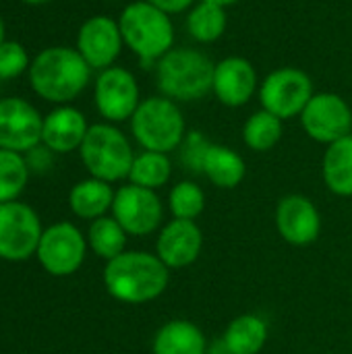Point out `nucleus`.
Instances as JSON below:
<instances>
[{
    "mask_svg": "<svg viewBox=\"0 0 352 354\" xmlns=\"http://www.w3.org/2000/svg\"><path fill=\"white\" fill-rule=\"evenodd\" d=\"M170 282V272L158 255L124 251L104 268V286L120 303L143 305L156 301Z\"/></svg>",
    "mask_w": 352,
    "mask_h": 354,
    "instance_id": "nucleus-1",
    "label": "nucleus"
},
{
    "mask_svg": "<svg viewBox=\"0 0 352 354\" xmlns=\"http://www.w3.org/2000/svg\"><path fill=\"white\" fill-rule=\"evenodd\" d=\"M91 71L77 48L52 46L31 60L29 83L39 97L54 104H68L85 91Z\"/></svg>",
    "mask_w": 352,
    "mask_h": 354,
    "instance_id": "nucleus-2",
    "label": "nucleus"
},
{
    "mask_svg": "<svg viewBox=\"0 0 352 354\" xmlns=\"http://www.w3.org/2000/svg\"><path fill=\"white\" fill-rule=\"evenodd\" d=\"M118 27L124 46L149 68L158 64L174 48V25L170 15L162 12L147 0H135L127 4L118 17Z\"/></svg>",
    "mask_w": 352,
    "mask_h": 354,
    "instance_id": "nucleus-3",
    "label": "nucleus"
},
{
    "mask_svg": "<svg viewBox=\"0 0 352 354\" xmlns=\"http://www.w3.org/2000/svg\"><path fill=\"white\" fill-rule=\"evenodd\" d=\"M216 62L197 48H172L156 64L160 95L174 102H197L212 93Z\"/></svg>",
    "mask_w": 352,
    "mask_h": 354,
    "instance_id": "nucleus-4",
    "label": "nucleus"
},
{
    "mask_svg": "<svg viewBox=\"0 0 352 354\" xmlns=\"http://www.w3.org/2000/svg\"><path fill=\"white\" fill-rule=\"evenodd\" d=\"M131 131L145 151L170 153L183 145L187 137V122L178 102L166 95H151L141 100L135 110Z\"/></svg>",
    "mask_w": 352,
    "mask_h": 354,
    "instance_id": "nucleus-5",
    "label": "nucleus"
},
{
    "mask_svg": "<svg viewBox=\"0 0 352 354\" xmlns=\"http://www.w3.org/2000/svg\"><path fill=\"white\" fill-rule=\"evenodd\" d=\"M83 166L93 178L116 183L129 178L135 153L127 135L116 129L112 122L91 124L81 147H79Z\"/></svg>",
    "mask_w": 352,
    "mask_h": 354,
    "instance_id": "nucleus-6",
    "label": "nucleus"
},
{
    "mask_svg": "<svg viewBox=\"0 0 352 354\" xmlns=\"http://www.w3.org/2000/svg\"><path fill=\"white\" fill-rule=\"evenodd\" d=\"M261 108L282 120L301 116L309 100L315 95L311 77L297 66H282L263 77L259 83Z\"/></svg>",
    "mask_w": 352,
    "mask_h": 354,
    "instance_id": "nucleus-7",
    "label": "nucleus"
},
{
    "mask_svg": "<svg viewBox=\"0 0 352 354\" xmlns=\"http://www.w3.org/2000/svg\"><path fill=\"white\" fill-rule=\"evenodd\" d=\"M41 234V222L29 205L21 201L0 203V259H29L35 255Z\"/></svg>",
    "mask_w": 352,
    "mask_h": 354,
    "instance_id": "nucleus-8",
    "label": "nucleus"
},
{
    "mask_svg": "<svg viewBox=\"0 0 352 354\" xmlns=\"http://www.w3.org/2000/svg\"><path fill=\"white\" fill-rule=\"evenodd\" d=\"M301 124L313 141L332 145L352 135V110L342 95L319 91L301 112Z\"/></svg>",
    "mask_w": 352,
    "mask_h": 354,
    "instance_id": "nucleus-9",
    "label": "nucleus"
},
{
    "mask_svg": "<svg viewBox=\"0 0 352 354\" xmlns=\"http://www.w3.org/2000/svg\"><path fill=\"white\" fill-rule=\"evenodd\" d=\"M93 102L98 112L108 122L131 120L141 104L135 75L122 66H110L100 71L93 83Z\"/></svg>",
    "mask_w": 352,
    "mask_h": 354,
    "instance_id": "nucleus-10",
    "label": "nucleus"
},
{
    "mask_svg": "<svg viewBox=\"0 0 352 354\" xmlns=\"http://www.w3.org/2000/svg\"><path fill=\"white\" fill-rule=\"evenodd\" d=\"M85 239L77 226L71 222H58L44 230L37 245V261L52 276L75 274L85 259Z\"/></svg>",
    "mask_w": 352,
    "mask_h": 354,
    "instance_id": "nucleus-11",
    "label": "nucleus"
},
{
    "mask_svg": "<svg viewBox=\"0 0 352 354\" xmlns=\"http://www.w3.org/2000/svg\"><path fill=\"white\" fill-rule=\"evenodd\" d=\"M112 218L127 234L147 236L162 224L164 207L156 191L129 183L114 193Z\"/></svg>",
    "mask_w": 352,
    "mask_h": 354,
    "instance_id": "nucleus-12",
    "label": "nucleus"
},
{
    "mask_svg": "<svg viewBox=\"0 0 352 354\" xmlns=\"http://www.w3.org/2000/svg\"><path fill=\"white\" fill-rule=\"evenodd\" d=\"M44 118L23 97L0 100V149L27 153L41 143Z\"/></svg>",
    "mask_w": 352,
    "mask_h": 354,
    "instance_id": "nucleus-13",
    "label": "nucleus"
},
{
    "mask_svg": "<svg viewBox=\"0 0 352 354\" xmlns=\"http://www.w3.org/2000/svg\"><path fill=\"white\" fill-rule=\"evenodd\" d=\"M122 46H124V41H122L118 21H114L106 15L89 17L79 27L77 52L95 71L114 66L116 58L122 52Z\"/></svg>",
    "mask_w": 352,
    "mask_h": 354,
    "instance_id": "nucleus-14",
    "label": "nucleus"
},
{
    "mask_svg": "<svg viewBox=\"0 0 352 354\" xmlns=\"http://www.w3.org/2000/svg\"><path fill=\"white\" fill-rule=\"evenodd\" d=\"M259 91V77L245 56H226L216 62L212 93L228 108H241Z\"/></svg>",
    "mask_w": 352,
    "mask_h": 354,
    "instance_id": "nucleus-15",
    "label": "nucleus"
},
{
    "mask_svg": "<svg viewBox=\"0 0 352 354\" xmlns=\"http://www.w3.org/2000/svg\"><path fill=\"white\" fill-rule=\"evenodd\" d=\"M276 228L286 243L307 247L317 241L322 218L311 199L303 195H286L276 207Z\"/></svg>",
    "mask_w": 352,
    "mask_h": 354,
    "instance_id": "nucleus-16",
    "label": "nucleus"
},
{
    "mask_svg": "<svg viewBox=\"0 0 352 354\" xmlns=\"http://www.w3.org/2000/svg\"><path fill=\"white\" fill-rule=\"evenodd\" d=\"M203 247L201 228L195 220H172L168 222L156 243V255L168 270L187 268L197 261Z\"/></svg>",
    "mask_w": 352,
    "mask_h": 354,
    "instance_id": "nucleus-17",
    "label": "nucleus"
},
{
    "mask_svg": "<svg viewBox=\"0 0 352 354\" xmlns=\"http://www.w3.org/2000/svg\"><path fill=\"white\" fill-rule=\"evenodd\" d=\"M89 124L85 114L73 106H58L44 118L41 143L54 153H71L81 147Z\"/></svg>",
    "mask_w": 352,
    "mask_h": 354,
    "instance_id": "nucleus-18",
    "label": "nucleus"
},
{
    "mask_svg": "<svg viewBox=\"0 0 352 354\" xmlns=\"http://www.w3.org/2000/svg\"><path fill=\"white\" fill-rule=\"evenodd\" d=\"M201 172L218 189H234L243 183L247 174V164L234 149L212 143L205 151Z\"/></svg>",
    "mask_w": 352,
    "mask_h": 354,
    "instance_id": "nucleus-19",
    "label": "nucleus"
},
{
    "mask_svg": "<svg viewBox=\"0 0 352 354\" xmlns=\"http://www.w3.org/2000/svg\"><path fill=\"white\" fill-rule=\"evenodd\" d=\"M207 342L203 332L185 319L164 324L154 338V354H205Z\"/></svg>",
    "mask_w": 352,
    "mask_h": 354,
    "instance_id": "nucleus-20",
    "label": "nucleus"
},
{
    "mask_svg": "<svg viewBox=\"0 0 352 354\" xmlns=\"http://www.w3.org/2000/svg\"><path fill=\"white\" fill-rule=\"evenodd\" d=\"M112 203H114V191L110 183L93 178V176L77 183L68 193L71 212L83 220L102 218L108 209H112Z\"/></svg>",
    "mask_w": 352,
    "mask_h": 354,
    "instance_id": "nucleus-21",
    "label": "nucleus"
},
{
    "mask_svg": "<svg viewBox=\"0 0 352 354\" xmlns=\"http://www.w3.org/2000/svg\"><path fill=\"white\" fill-rule=\"evenodd\" d=\"M266 342L268 324L253 313L232 319L222 336V344L228 354H259Z\"/></svg>",
    "mask_w": 352,
    "mask_h": 354,
    "instance_id": "nucleus-22",
    "label": "nucleus"
},
{
    "mask_svg": "<svg viewBox=\"0 0 352 354\" xmlns=\"http://www.w3.org/2000/svg\"><path fill=\"white\" fill-rule=\"evenodd\" d=\"M324 183L340 197H352V135L334 141L324 153Z\"/></svg>",
    "mask_w": 352,
    "mask_h": 354,
    "instance_id": "nucleus-23",
    "label": "nucleus"
},
{
    "mask_svg": "<svg viewBox=\"0 0 352 354\" xmlns=\"http://www.w3.org/2000/svg\"><path fill=\"white\" fill-rule=\"evenodd\" d=\"M228 27V15L224 6L199 0L187 12V31L197 44L218 41Z\"/></svg>",
    "mask_w": 352,
    "mask_h": 354,
    "instance_id": "nucleus-24",
    "label": "nucleus"
},
{
    "mask_svg": "<svg viewBox=\"0 0 352 354\" xmlns=\"http://www.w3.org/2000/svg\"><path fill=\"white\" fill-rule=\"evenodd\" d=\"M284 120L268 110L253 112L243 127V141L253 151H270L284 135Z\"/></svg>",
    "mask_w": 352,
    "mask_h": 354,
    "instance_id": "nucleus-25",
    "label": "nucleus"
},
{
    "mask_svg": "<svg viewBox=\"0 0 352 354\" xmlns=\"http://www.w3.org/2000/svg\"><path fill=\"white\" fill-rule=\"evenodd\" d=\"M172 174V164L168 160V153H160V151H141L139 156H135L131 172H129V180L137 187L143 189H160L168 183Z\"/></svg>",
    "mask_w": 352,
    "mask_h": 354,
    "instance_id": "nucleus-26",
    "label": "nucleus"
},
{
    "mask_svg": "<svg viewBox=\"0 0 352 354\" xmlns=\"http://www.w3.org/2000/svg\"><path fill=\"white\" fill-rule=\"evenodd\" d=\"M87 243L98 257L110 261V259L118 257L120 253H124L127 232L114 218L102 216L91 222L89 232H87Z\"/></svg>",
    "mask_w": 352,
    "mask_h": 354,
    "instance_id": "nucleus-27",
    "label": "nucleus"
},
{
    "mask_svg": "<svg viewBox=\"0 0 352 354\" xmlns=\"http://www.w3.org/2000/svg\"><path fill=\"white\" fill-rule=\"evenodd\" d=\"M29 178V166L17 151L0 149V203L17 201Z\"/></svg>",
    "mask_w": 352,
    "mask_h": 354,
    "instance_id": "nucleus-28",
    "label": "nucleus"
},
{
    "mask_svg": "<svg viewBox=\"0 0 352 354\" xmlns=\"http://www.w3.org/2000/svg\"><path fill=\"white\" fill-rule=\"evenodd\" d=\"M168 205L176 220H195L205 207V195L197 183L183 180L172 187L168 195Z\"/></svg>",
    "mask_w": 352,
    "mask_h": 354,
    "instance_id": "nucleus-29",
    "label": "nucleus"
},
{
    "mask_svg": "<svg viewBox=\"0 0 352 354\" xmlns=\"http://www.w3.org/2000/svg\"><path fill=\"white\" fill-rule=\"evenodd\" d=\"M31 60L27 50L19 41L4 39L0 44V79H15L29 68Z\"/></svg>",
    "mask_w": 352,
    "mask_h": 354,
    "instance_id": "nucleus-30",
    "label": "nucleus"
},
{
    "mask_svg": "<svg viewBox=\"0 0 352 354\" xmlns=\"http://www.w3.org/2000/svg\"><path fill=\"white\" fill-rule=\"evenodd\" d=\"M212 143L207 141L205 135L197 133V131H191L187 133L185 141H183V162L187 164V168H191L193 172H201V164H203V158H205V151Z\"/></svg>",
    "mask_w": 352,
    "mask_h": 354,
    "instance_id": "nucleus-31",
    "label": "nucleus"
},
{
    "mask_svg": "<svg viewBox=\"0 0 352 354\" xmlns=\"http://www.w3.org/2000/svg\"><path fill=\"white\" fill-rule=\"evenodd\" d=\"M52 149H48L44 143H39L37 147H33L31 151H27V166L29 170H35V172H46L50 166H52Z\"/></svg>",
    "mask_w": 352,
    "mask_h": 354,
    "instance_id": "nucleus-32",
    "label": "nucleus"
},
{
    "mask_svg": "<svg viewBox=\"0 0 352 354\" xmlns=\"http://www.w3.org/2000/svg\"><path fill=\"white\" fill-rule=\"evenodd\" d=\"M149 4H154L156 8H160L166 15H180V12H189L191 6L195 4V0H147Z\"/></svg>",
    "mask_w": 352,
    "mask_h": 354,
    "instance_id": "nucleus-33",
    "label": "nucleus"
},
{
    "mask_svg": "<svg viewBox=\"0 0 352 354\" xmlns=\"http://www.w3.org/2000/svg\"><path fill=\"white\" fill-rule=\"evenodd\" d=\"M205 2H212V4H218V6H224V8H228V6L237 4L239 0H205Z\"/></svg>",
    "mask_w": 352,
    "mask_h": 354,
    "instance_id": "nucleus-34",
    "label": "nucleus"
},
{
    "mask_svg": "<svg viewBox=\"0 0 352 354\" xmlns=\"http://www.w3.org/2000/svg\"><path fill=\"white\" fill-rule=\"evenodd\" d=\"M21 2H25V4H46L50 0H21Z\"/></svg>",
    "mask_w": 352,
    "mask_h": 354,
    "instance_id": "nucleus-35",
    "label": "nucleus"
},
{
    "mask_svg": "<svg viewBox=\"0 0 352 354\" xmlns=\"http://www.w3.org/2000/svg\"><path fill=\"white\" fill-rule=\"evenodd\" d=\"M4 41V21H2V17H0V44Z\"/></svg>",
    "mask_w": 352,
    "mask_h": 354,
    "instance_id": "nucleus-36",
    "label": "nucleus"
},
{
    "mask_svg": "<svg viewBox=\"0 0 352 354\" xmlns=\"http://www.w3.org/2000/svg\"><path fill=\"white\" fill-rule=\"evenodd\" d=\"M106 2H116V0H106Z\"/></svg>",
    "mask_w": 352,
    "mask_h": 354,
    "instance_id": "nucleus-37",
    "label": "nucleus"
}]
</instances>
